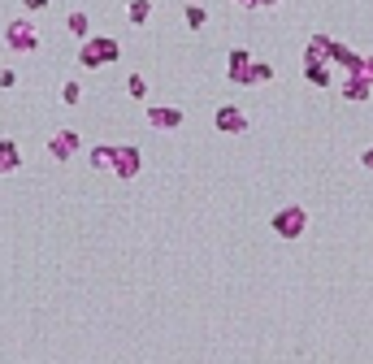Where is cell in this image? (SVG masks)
<instances>
[{
	"label": "cell",
	"mask_w": 373,
	"mask_h": 364,
	"mask_svg": "<svg viewBox=\"0 0 373 364\" xmlns=\"http://www.w3.org/2000/svg\"><path fill=\"white\" fill-rule=\"evenodd\" d=\"M252 65H256V57L247 48H230L226 52V78H230V83L252 87Z\"/></svg>",
	"instance_id": "obj_8"
},
{
	"label": "cell",
	"mask_w": 373,
	"mask_h": 364,
	"mask_svg": "<svg viewBox=\"0 0 373 364\" xmlns=\"http://www.w3.org/2000/svg\"><path fill=\"white\" fill-rule=\"evenodd\" d=\"M261 83H273V61H261L256 57V65H252V87H261Z\"/></svg>",
	"instance_id": "obj_17"
},
{
	"label": "cell",
	"mask_w": 373,
	"mask_h": 364,
	"mask_svg": "<svg viewBox=\"0 0 373 364\" xmlns=\"http://www.w3.org/2000/svg\"><path fill=\"white\" fill-rule=\"evenodd\" d=\"M282 5V0H261V9H278Z\"/></svg>",
	"instance_id": "obj_22"
},
{
	"label": "cell",
	"mask_w": 373,
	"mask_h": 364,
	"mask_svg": "<svg viewBox=\"0 0 373 364\" xmlns=\"http://www.w3.org/2000/svg\"><path fill=\"white\" fill-rule=\"evenodd\" d=\"M57 96H61V104H65V109H79V104H83V83H79V78H65Z\"/></svg>",
	"instance_id": "obj_14"
},
{
	"label": "cell",
	"mask_w": 373,
	"mask_h": 364,
	"mask_svg": "<svg viewBox=\"0 0 373 364\" xmlns=\"http://www.w3.org/2000/svg\"><path fill=\"white\" fill-rule=\"evenodd\" d=\"M339 96H343V100H347V104H365V100H369V96H373V87H369V83H365V78H347V83H343V87H339Z\"/></svg>",
	"instance_id": "obj_12"
},
{
	"label": "cell",
	"mask_w": 373,
	"mask_h": 364,
	"mask_svg": "<svg viewBox=\"0 0 373 364\" xmlns=\"http://www.w3.org/2000/svg\"><path fill=\"white\" fill-rule=\"evenodd\" d=\"M183 22H187V31H204V26H209V9L204 5H187Z\"/></svg>",
	"instance_id": "obj_15"
},
{
	"label": "cell",
	"mask_w": 373,
	"mask_h": 364,
	"mask_svg": "<svg viewBox=\"0 0 373 364\" xmlns=\"http://www.w3.org/2000/svg\"><path fill=\"white\" fill-rule=\"evenodd\" d=\"M113 61H122V44L113 35H91L79 48V65L83 70H100V65H113Z\"/></svg>",
	"instance_id": "obj_2"
},
{
	"label": "cell",
	"mask_w": 373,
	"mask_h": 364,
	"mask_svg": "<svg viewBox=\"0 0 373 364\" xmlns=\"http://www.w3.org/2000/svg\"><path fill=\"white\" fill-rule=\"evenodd\" d=\"M18 169H22L18 143H13V139H0V178H9V174H18Z\"/></svg>",
	"instance_id": "obj_10"
},
{
	"label": "cell",
	"mask_w": 373,
	"mask_h": 364,
	"mask_svg": "<svg viewBox=\"0 0 373 364\" xmlns=\"http://www.w3.org/2000/svg\"><path fill=\"white\" fill-rule=\"evenodd\" d=\"M213 126L221 130V135H247V126H252V117H247V113L239 109V104H217Z\"/></svg>",
	"instance_id": "obj_7"
},
{
	"label": "cell",
	"mask_w": 373,
	"mask_h": 364,
	"mask_svg": "<svg viewBox=\"0 0 373 364\" xmlns=\"http://www.w3.org/2000/svg\"><path fill=\"white\" fill-rule=\"evenodd\" d=\"M5 48H9V52H18V57L35 52V48H39V31H35V22H31V18H13V22L5 26Z\"/></svg>",
	"instance_id": "obj_3"
},
{
	"label": "cell",
	"mask_w": 373,
	"mask_h": 364,
	"mask_svg": "<svg viewBox=\"0 0 373 364\" xmlns=\"http://www.w3.org/2000/svg\"><path fill=\"white\" fill-rule=\"evenodd\" d=\"M360 169H369V174H373V143H369V148H360Z\"/></svg>",
	"instance_id": "obj_20"
},
{
	"label": "cell",
	"mask_w": 373,
	"mask_h": 364,
	"mask_svg": "<svg viewBox=\"0 0 373 364\" xmlns=\"http://www.w3.org/2000/svg\"><path fill=\"white\" fill-rule=\"evenodd\" d=\"M269 230L278 234L282 243H295V239H304V230H308V208H304V204H282L278 213L269 217Z\"/></svg>",
	"instance_id": "obj_1"
},
{
	"label": "cell",
	"mask_w": 373,
	"mask_h": 364,
	"mask_svg": "<svg viewBox=\"0 0 373 364\" xmlns=\"http://www.w3.org/2000/svg\"><path fill=\"white\" fill-rule=\"evenodd\" d=\"M148 126L152 130H165V135H174V130L187 126V113L178 109V104H148Z\"/></svg>",
	"instance_id": "obj_6"
},
{
	"label": "cell",
	"mask_w": 373,
	"mask_h": 364,
	"mask_svg": "<svg viewBox=\"0 0 373 364\" xmlns=\"http://www.w3.org/2000/svg\"><path fill=\"white\" fill-rule=\"evenodd\" d=\"M187 5H200V0H187Z\"/></svg>",
	"instance_id": "obj_24"
},
{
	"label": "cell",
	"mask_w": 373,
	"mask_h": 364,
	"mask_svg": "<svg viewBox=\"0 0 373 364\" xmlns=\"http://www.w3.org/2000/svg\"><path fill=\"white\" fill-rule=\"evenodd\" d=\"M126 96H131V100H148V78H143V74H131V78H126Z\"/></svg>",
	"instance_id": "obj_18"
},
{
	"label": "cell",
	"mask_w": 373,
	"mask_h": 364,
	"mask_svg": "<svg viewBox=\"0 0 373 364\" xmlns=\"http://www.w3.org/2000/svg\"><path fill=\"white\" fill-rule=\"evenodd\" d=\"M0 87L13 91V87H18V70H0Z\"/></svg>",
	"instance_id": "obj_19"
},
{
	"label": "cell",
	"mask_w": 373,
	"mask_h": 364,
	"mask_svg": "<svg viewBox=\"0 0 373 364\" xmlns=\"http://www.w3.org/2000/svg\"><path fill=\"white\" fill-rule=\"evenodd\" d=\"M139 169H143L139 148H135V143H117V148H113V178H117V182H135Z\"/></svg>",
	"instance_id": "obj_5"
},
{
	"label": "cell",
	"mask_w": 373,
	"mask_h": 364,
	"mask_svg": "<svg viewBox=\"0 0 373 364\" xmlns=\"http://www.w3.org/2000/svg\"><path fill=\"white\" fill-rule=\"evenodd\" d=\"M87 161H91L96 174H113V143H96V148L87 152Z\"/></svg>",
	"instance_id": "obj_13"
},
{
	"label": "cell",
	"mask_w": 373,
	"mask_h": 364,
	"mask_svg": "<svg viewBox=\"0 0 373 364\" xmlns=\"http://www.w3.org/2000/svg\"><path fill=\"white\" fill-rule=\"evenodd\" d=\"M65 31H70L74 39L87 44V39H91V18H87V9H70V13H65Z\"/></svg>",
	"instance_id": "obj_11"
},
{
	"label": "cell",
	"mask_w": 373,
	"mask_h": 364,
	"mask_svg": "<svg viewBox=\"0 0 373 364\" xmlns=\"http://www.w3.org/2000/svg\"><path fill=\"white\" fill-rule=\"evenodd\" d=\"M304 78H308V87H334V70L321 57H304Z\"/></svg>",
	"instance_id": "obj_9"
},
{
	"label": "cell",
	"mask_w": 373,
	"mask_h": 364,
	"mask_svg": "<svg viewBox=\"0 0 373 364\" xmlns=\"http://www.w3.org/2000/svg\"><path fill=\"white\" fill-rule=\"evenodd\" d=\"M83 152V135L74 126H61V130H53V135H48V156H53V161H74V156Z\"/></svg>",
	"instance_id": "obj_4"
},
{
	"label": "cell",
	"mask_w": 373,
	"mask_h": 364,
	"mask_svg": "<svg viewBox=\"0 0 373 364\" xmlns=\"http://www.w3.org/2000/svg\"><path fill=\"white\" fill-rule=\"evenodd\" d=\"M239 5H243V9H261V0H239Z\"/></svg>",
	"instance_id": "obj_23"
},
{
	"label": "cell",
	"mask_w": 373,
	"mask_h": 364,
	"mask_svg": "<svg viewBox=\"0 0 373 364\" xmlns=\"http://www.w3.org/2000/svg\"><path fill=\"white\" fill-rule=\"evenodd\" d=\"M126 18H131V26H148V18H152V0H131Z\"/></svg>",
	"instance_id": "obj_16"
},
{
	"label": "cell",
	"mask_w": 373,
	"mask_h": 364,
	"mask_svg": "<svg viewBox=\"0 0 373 364\" xmlns=\"http://www.w3.org/2000/svg\"><path fill=\"white\" fill-rule=\"evenodd\" d=\"M22 9H31V13H39V9H48V0H22Z\"/></svg>",
	"instance_id": "obj_21"
}]
</instances>
